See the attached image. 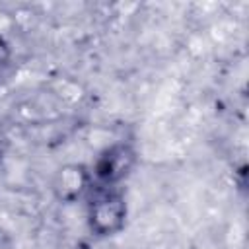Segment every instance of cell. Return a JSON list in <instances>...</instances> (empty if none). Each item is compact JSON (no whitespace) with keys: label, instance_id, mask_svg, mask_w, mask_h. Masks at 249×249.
<instances>
[{"label":"cell","instance_id":"1","mask_svg":"<svg viewBox=\"0 0 249 249\" xmlns=\"http://www.w3.org/2000/svg\"><path fill=\"white\" fill-rule=\"evenodd\" d=\"M128 218V202L124 193L115 189L91 187L88 193L86 220L88 228L95 237H113L119 235Z\"/></svg>","mask_w":249,"mask_h":249},{"label":"cell","instance_id":"2","mask_svg":"<svg viewBox=\"0 0 249 249\" xmlns=\"http://www.w3.org/2000/svg\"><path fill=\"white\" fill-rule=\"evenodd\" d=\"M138 152L130 142H115L103 148L89 167L93 187L115 189L119 187L136 167Z\"/></svg>","mask_w":249,"mask_h":249},{"label":"cell","instance_id":"3","mask_svg":"<svg viewBox=\"0 0 249 249\" xmlns=\"http://www.w3.org/2000/svg\"><path fill=\"white\" fill-rule=\"evenodd\" d=\"M93 187L91 171L84 163H62L56 167L51 179V191L53 196L60 204H74L80 198H84Z\"/></svg>","mask_w":249,"mask_h":249},{"label":"cell","instance_id":"4","mask_svg":"<svg viewBox=\"0 0 249 249\" xmlns=\"http://www.w3.org/2000/svg\"><path fill=\"white\" fill-rule=\"evenodd\" d=\"M10 60H12V47L8 43V39L0 33V76L6 72V68L10 66Z\"/></svg>","mask_w":249,"mask_h":249},{"label":"cell","instance_id":"5","mask_svg":"<svg viewBox=\"0 0 249 249\" xmlns=\"http://www.w3.org/2000/svg\"><path fill=\"white\" fill-rule=\"evenodd\" d=\"M2 158H4V150H2V146H0V161H2Z\"/></svg>","mask_w":249,"mask_h":249}]
</instances>
